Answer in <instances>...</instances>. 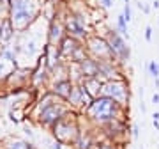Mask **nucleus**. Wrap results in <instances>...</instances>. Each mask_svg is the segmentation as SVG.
Returning a JSON list of instances; mask_svg holds the SVG:
<instances>
[{
  "label": "nucleus",
  "instance_id": "6",
  "mask_svg": "<svg viewBox=\"0 0 159 149\" xmlns=\"http://www.w3.org/2000/svg\"><path fill=\"white\" fill-rule=\"evenodd\" d=\"M69 110H71V107H69L66 101L57 99L55 103H51V105H48V107H44L43 110H39V112L34 115V121L41 128H44V130L50 132L51 128H53V124H55L58 119H62Z\"/></svg>",
  "mask_w": 159,
  "mask_h": 149
},
{
  "label": "nucleus",
  "instance_id": "25",
  "mask_svg": "<svg viewBox=\"0 0 159 149\" xmlns=\"http://www.w3.org/2000/svg\"><path fill=\"white\" fill-rule=\"evenodd\" d=\"M122 14H124L125 22L129 23L131 20H133V11H131V4H124V11H122Z\"/></svg>",
  "mask_w": 159,
  "mask_h": 149
},
{
  "label": "nucleus",
  "instance_id": "22",
  "mask_svg": "<svg viewBox=\"0 0 159 149\" xmlns=\"http://www.w3.org/2000/svg\"><path fill=\"white\" fill-rule=\"evenodd\" d=\"M7 12H9V0H0V20L7 18Z\"/></svg>",
  "mask_w": 159,
  "mask_h": 149
},
{
  "label": "nucleus",
  "instance_id": "28",
  "mask_svg": "<svg viewBox=\"0 0 159 149\" xmlns=\"http://www.w3.org/2000/svg\"><path fill=\"white\" fill-rule=\"evenodd\" d=\"M152 37H154V29L150 27V25H147V27H145V41H147V43H150V41H152Z\"/></svg>",
  "mask_w": 159,
  "mask_h": 149
},
{
  "label": "nucleus",
  "instance_id": "3",
  "mask_svg": "<svg viewBox=\"0 0 159 149\" xmlns=\"http://www.w3.org/2000/svg\"><path fill=\"white\" fill-rule=\"evenodd\" d=\"M81 130H83L81 114L76 112V110H69L62 119H58L57 123L53 124L50 133H51V138L62 142L64 146H73Z\"/></svg>",
  "mask_w": 159,
  "mask_h": 149
},
{
  "label": "nucleus",
  "instance_id": "9",
  "mask_svg": "<svg viewBox=\"0 0 159 149\" xmlns=\"http://www.w3.org/2000/svg\"><path fill=\"white\" fill-rule=\"evenodd\" d=\"M92 99H94V98L89 94V91H87L81 84H74L73 91H71V96L67 98L66 103L71 107V110H76V112L81 114V112L92 103Z\"/></svg>",
  "mask_w": 159,
  "mask_h": 149
},
{
  "label": "nucleus",
  "instance_id": "30",
  "mask_svg": "<svg viewBox=\"0 0 159 149\" xmlns=\"http://www.w3.org/2000/svg\"><path fill=\"white\" fill-rule=\"evenodd\" d=\"M150 101H152V105H159V92L157 91L152 94V99H150Z\"/></svg>",
  "mask_w": 159,
  "mask_h": 149
},
{
  "label": "nucleus",
  "instance_id": "2",
  "mask_svg": "<svg viewBox=\"0 0 159 149\" xmlns=\"http://www.w3.org/2000/svg\"><path fill=\"white\" fill-rule=\"evenodd\" d=\"M129 108H124L120 107L117 101H113L111 98L106 96H97L92 99V103L87 107L83 112H81V117L85 119V123H89L90 126L99 128L102 124H106L108 121L117 119V117H122L125 119V114H127Z\"/></svg>",
  "mask_w": 159,
  "mask_h": 149
},
{
  "label": "nucleus",
  "instance_id": "19",
  "mask_svg": "<svg viewBox=\"0 0 159 149\" xmlns=\"http://www.w3.org/2000/svg\"><path fill=\"white\" fill-rule=\"evenodd\" d=\"M129 23L125 22V18L124 14L120 12V14H117V18H115V30L119 32L122 37H124L125 41H129L131 39V34H129V27H127Z\"/></svg>",
  "mask_w": 159,
  "mask_h": 149
},
{
  "label": "nucleus",
  "instance_id": "14",
  "mask_svg": "<svg viewBox=\"0 0 159 149\" xmlns=\"http://www.w3.org/2000/svg\"><path fill=\"white\" fill-rule=\"evenodd\" d=\"M80 46H83V41H80V39H76V37H71V36L66 34L62 39H60V43L57 45V48H58V52H60V55H62L64 60L69 62L71 55L78 50Z\"/></svg>",
  "mask_w": 159,
  "mask_h": 149
},
{
  "label": "nucleus",
  "instance_id": "10",
  "mask_svg": "<svg viewBox=\"0 0 159 149\" xmlns=\"http://www.w3.org/2000/svg\"><path fill=\"white\" fill-rule=\"evenodd\" d=\"M97 60V59H96ZM124 76V66L115 60H97V78L102 82Z\"/></svg>",
  "mask_w": 159,
  "mask_h": 149
},
{
  "label": "nucleus",
  "instance_id": "12",
  "mask_svg": "<svg viewBox=\"0 0 159 149\" xmlns=\"http://www.w3.org/2000/svg\"><path fill=\"white\" fill-rule=\"evenodd\" d=\"M74 87V82L71 78H58V80H51L48 89H50L58 99H62V101H67V98L71 96V91H73Z\"/></svg>",
  "mask_w": 159,
  "mask_h": 149
},
{
  "label": "nucleus",
  "instance_id": "33",
  "mask_svg": "<svg viewBox=\"0 0 159 149\" xmlns=\"http://www.w3.org/2000/svg\"><path fill=\"white\" fill-rule=\"evenodd\" d=\"M140 110H142V114H145V112H147V105L143 103V101L140 103Z\"/></svg>",
  "mask_w": 159,
  "mask_h": 149
},
{
  "label": "nucleus",
  "instance_id": "8",
  "mask_svg": "<svg viewBox=\"0 0 159 149\" xmlns=\"http://www.w3.org/2000/svg\"><path fill=\"white\" fill-rule=\"evenodd\" d=\"M85 50L89 53V57L97 59V60H115L111 48H110L108 41L102 34H89L87 39L83 41ZM117 62V60H115Z\"/></svg>",
  "mask_w": 159,
  "mask_h": 149
},
{
  "label": "nucleus",
  "instance_id": "20",
  "mask_svg": "<svg viewBox=\"0 0 159 149\" xmlns=\"http://www.w3.org/2000/svg\"><path fill=\"white\" fill-rule=\"evenodd\" d=\"M14 68H18V66L11 64L9 60H6V59H4L2 55H0V84H2V82L6 80V78L9 76V74H11V71H12Z\"/></svg>",
  "mask_w": 159,
  "mask_h": 149
},
{
  "label": "nucleus",
  "instance_id": "38",
  "mask_svg": "<svg viewBox=\"0 0 159 149\" xmlns=\"http://www.w3.org/2000/svg\"><path fill=\"white\" fill-rule=\"evenodd\" d=\"M140 149H145V147H140Z\"/></svg>",
  "mask_w": 159,
  "mask_h": 149
},
{
  "label": "nucleus",
  "instance_id": "36",
  "mask_svg": "<svg viewBox=\"0 0 159 149\" xmlns=\"http://www.w3.org/2000/svg\"><path fill=\"white\" fill-rule=\"evenodd\" d=\"M124 4H131V2H129V0H124Z\"/></svg>",
  "mask_w": 159,
  "mask_h": 149
},
{
  "label": "nucleus",
  "instance_id": "29",
  "mask_svg": "<svg viewBox=\"0 0 159 149\" xmlns=\"http://www.w3.org/2000/svg\"><path fill=\"white\" fill-rule=\"evenodd\" d=\"M99 4H101L102 9H110V7L113 6V0H99Z\"/></svg>",
  "mask_w": 159,
  "mask_h": 149
},
{
  "label": "nucleus",
  "instance_id": "4",
  "mask_svg": "<svg viewBox=\"0 0 159 149\" xmlns=\"http://www.w3.org/2000/svg\"><path fill=\"white\" fill-rule=\"evenodd\" d=\"M64 30L71 37H76L80 41H85L90 34V20L83 11H71L62 18Z\"/></svg>",
  "mask_w": 159,
  "mask_h": 149
},
{
  "label": "nucleus",
  "instance_id": "39",
  "mask_svg": "<svg viewBox=\"0 0 159 149\" xmlns=\"http://www.w3.org/2000/svg\"><path fill=\"white\" fill-rule=\"evenodd\" d=\"M157 64H159V60H157Z\"/></svg>",
  "mask_w": 159,
  "mask_h": 149
},
{
  "label": "nucleus",
  "instance_id": "17",
  "mask_svg": "<svg viewBox=\"0 0 159 149\" xmlns=\"http://www.w3.org/2000/svg\"><path fill=\"white\" fill-rule=\"evenodd\" d=\"M81 85L85 87L89 94L92 98H97L101 96V89H102V80H99L97 76H92V78H85V80L81 82Z\"/></svg>",
  "mask_w": 159,
  "mask_h": 149
},
{
  "label": "nucleus",
  "instance_id": "16",
  "mask_svg": "<svg viewBox=\"0 0 159 149\" xmlns=\"http://www.w3.org/2000/svg\"><path fill=\"white\" fill-rule=\"evenodd\" d=\"M2 149H37L32 140L29 138H18V137H9L6 142L2 144Z\"/></svg>",
  "mask_w": 159,
  "mask_h": 149
},
{
  "label": "nucleus",
  "instance_id": "5",
  "mask_svg": "<svg viewBox=\"0 0 159 149\" xmlns=\"http://www.w3.org/2000/svg\"><path fill=\"white\" fill-rule=\"evenodd\" d=\"M101 94L106 98H111L113 101L124 107V108H129V101H131V89H129V80L125 76H120V78H113V80H106L102 82V89Z\"/></svg>",
  "mask_w": 159,
  "mask_h": 149
},
{
  "label": "nucleus",
  "instance_id": "1",
  "mask_svg": "<svg viewBox=\"0 0 159 149\" xmlns=\"http://www.w3.org/2000/svg\"><path fill=\"white\" fill-rule=\"evenodd\" d=\"M44 0H9L7 18L12 23L16 34H23L32 29L43 16Z\"/></svg>",
  "mask_w": 159,
  "mask_h": 149
},
{
  "label": "nucleus",
  "instance_id": "24",
  "mask_svg": "<svg viewBox=\"0 0 159 149\" xmlns=\"http://www.w3.org/2000/svg\"><path fill=\"white\" fill-rule=\"evenodd\" d=\"M129 137L138 140V137H140V126L138 124H131L129 126Z\"/></svg>",
  "mask_w": 159,
  "mask_h": 149
},
{
  "label": "nucleus",
  "instance_id": "31",
  "mask_svg": "<svg viewBox=\"0 0 159 149\" xmlns=\"http://www.w3.org/2000/svg\"><path fill=\"white\" fill-rule=\"evenodd\" d=\"M152 126L156 128V132H159V119H156V117H152Z\"/></svg>",
  "mask_w": 159,
  "mask_h": 149
},
{
  "label": "nucleus",
  "instance_id": "35",
  "mask_svg": "<svg viewBox=\"0 0 159 149\" xmlns=\"http://www.w3.org/2000/svg\"><path fill=\"white\" fill-rule=\"evenodd\" d=\"M154 84H156V87L159 89V78H154Z\"/></svg>",
  "mask_w": 159,
  "mask_h": 149
},
{
  "label": "nucleus",
  "instance_id": "34",
  "mask_svg": "<svg viewBox=\"0 0 159 149\" xmlns=\"http://www.w3.org/2000/svg\"><path fill=\"white\" fill-rule=\"evenodd\" d=\"M0 45H2V20H0Z\"/></svg>",
  "mask_w": 159,
  "mask_h": 149
},
{
  "label": "nucleus",
  "instance_id": "26",
  "mask_svg": "<svg viewBox=\"0 0 159 149\" xmlns=\"http://www.w3.org/2000/svg\"><path fill=\"white\" fill-rule=\"evenodd\" d=\"M23 133H25V137L29 138V140H34V138H35L34 130H32V128H30L29 124H25V126H23Z\"/></svg>",
  "mask_w": 159,
  "mask_h": 149
},
{
  "label": "nucleus",
  "instance_id": "37",
  "mask_svg": "<svg viewBox=\"0 0 159 149\" xmlns=\"http://www.w3.org/2000/svg\"><path fill=\"white\" fill-rule=\"evenodd\" d=\"M64 149H69V147H67V146H64ZM71 149H73V147H71Z\"/></svg>",
  "mask_w": 159,
  "mask_h": 149
},
{
  "label": "nucleus",
  "instance_id": "7",
  "mask_svg": "<svg viewBox=\"0 0 159 149\" xmlns=\"http://www.w3.org/2000/svg\"><path fill=\"white\" fill-rule=\"evenodd\" d=\"M102 36L106 37L110 48H111L113 59L120 64V66H125L131 59V48H129V45H127V41L115 30V27L113 29H106L102 32Z\"/></svg>",
  "mask_w": 159,
  "mask_h": 149
},
{
  "label": "nucleus",
  "instance_id": "13",
  "mask_svg": "<svg viewBox=\"0 0 159 149\" xmlns=\"http://www.w3.org/2000/svg\"><path fill=\"white\" fill-rule=\"evenodd\" d=\"M96 132H97V128H94V126H90L89 130L83 128V130L80 132L78 138L74 140L73 149H92L94 146H96V142L99 140Z\"/></svg>",
  "mask_w": 159,
  "mask_h": 149
},
{
  "label": "nucleus",
  "instance_id": "21",
  "mask_svg": "<svg viewBox=\"0 0 159 149\" xmlns=\"http://www.w3.org/2000/svg\"><path fill=\"white\" fill-rule=\"evenodd\" d=\"M145 68H147L148 74H150L152 78H159V64L156 62V60H148V62L145 64Z\"/></svg>",
  "mask_w": 159,
  "mask_h": 149
},
{
  "label": "nucleus",
  "instance_id": "27",
  "mask_svg": "<svg viewBox=\"0 0 159 149\" xmlns=\"http://www.w3.org/2000/svg\"><path fill=\"white\" fill-rule=\"evenodd\" d=\"M48 149H64V144L55 140V138H51L50 142H48Z\"/></svg>",
  "mask_w": 159,
  "mask_h": 149
},
{
  "label": "nucleus",
  "instance_id": "32",
  "mask_svg": "<svg viewBox=\"0 0 159 149\" xmlns=\"http://www.w3.org/2000/svg\"><path fill=\"white\" fill-rule=\"evenodd\" d=\"M150 7L157 11V9H159V0H152V6H150Z\"/></svg>",
  "mask_w": 159,
  "mask_h": 149
},
{
  "label": "nucleus",
  "instance_id": "23",
  "mask_svg": "<svg viewBox=\"0 0 159 149\" xmlns=\"http://www.w3.org/2000/svg\"><path fill=\"white\" fill-rule=\"evenodd\" d=\"M136 7L143 14H150V11H152V7L148 6V4H145V2H142V0H136Z\"/></svg>",
  "mask_w": 159,
  "mask_h": 149
},
{
  "label": "nucleus",
  "instance_id": "18",
  "mask_svg": "<svg viewBox=\"0 0 159 149\" xmlns=\"http://www.w3.org/2000/svg\"><path fill=\"white\" fill-rule=\"evenodd\" d=\"M16 37V30L9 18H2V45H11Z\"/></svg>",
  "mask_w": 159,
  "mask_h": 149
},
{
  "label": "nucleus",
  "instance_id": "15",
  "mask_svg": "<svg viewBox=\"0 0 159 149\" xmlns=\"http://www.w3.org/2000/svg\"><path fill=\"white\" fill-rule=\"evenodd\" d=\"M78 66V71L81 74V78H92V76H97V60L92 57H87L85 60L76 64Z\"/></svg>",
  "mask_w": 159,
  "mask_h": 149
},
{
  "label": "nucleus",
  "instance_id": "11",
  "mask_svg": "<svg viewBox=\"0 0 159 149\" xmlns=\"http://www.w3.org/2000/svg\"><path fill=\"white\" fill-rule=\"evenodd\" d=\"M64 36H66V30H64L62 18H53V20H50L48 22V29H46V43L51 46H57Z\"/></svg>",
  "mask_w": 159,
  "mask_h": 149
}]
</instances>
